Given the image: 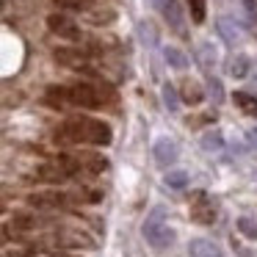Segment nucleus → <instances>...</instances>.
<instances>
[{
    "label": "nucleus",
    "instance_id": "12",
    "mask_svg": "<svg viewBox=\"0 0 257 257\" xmlns=\"http://www.w3.org/2000/svg\"><path fill=\"white\" fill-rule=\"evenodd\" d=\"M28 202L36 205V207H58L64 202V196L61 194H34Z\"/></svg>",
    "mask_w": 257,
    "mask_h": 257
},
{
    "label": "nucleus",
    "instance_id": "9",
    "mask_svg": "<svg viewBox=\"0 0 257 257\" xmlns=\"http://www.w3.org/2000/svg\"><path fill=\"white\" fill-rule=\"evenodd\" d=\"M83 58H86V50H80V47H61V50H56V61L67 64V67H80Z\"/></svg>",
    "mask_w": 257,
    "mask_h": 257
},
{
    "label": "nucleus",
    "instance_id": "4",
    "mask_svg": "<svg viewBox=\"0 0 257 257\" xmlns=\"http://www.w3.org/2000/svg\"><path fill=\"white\" fill-rule=\"evenodd\" d=\"M216 216H218L216 205H213V202L199 191V194L191 199V218H194L196 224H213V221H216Z\"/></svg>",
    "mask_w": 257,
    "mask_h": 257
},
{
    "label": "nucleus",
    "instance_id": "24",
    "mask_svg": "<svg viewBox=\"0 0 257 257\" xmlns=\"http://www.w3.org/2000/svg\"><path fill=\"white\" fill-rule=\"evenodd\" d=\"M202 97H205V94L199 91V86H196V83H185V91H183V100L185 102H199Z\"/></svg>",
    "mask_w": 257,
    "mask_h": 257
},
{
    "label": "nucleus",
    "instance_id": "25",
    "mask_svg": "<svg viewBox=\"0 0 257 257\" xmlns=\"http://www.w3.org/2000/svg\"><path fill=\"white\" fill-rule=\"evenodd\" d=\"M58 6H67V9H89L91 0H56Z\"/></svg>",
    "mask_w": 257,
    "mask_h": 257
},
{
    "label": "nucleus",
    "instance_id": "29",
    "mask_svg": "<svg viewBox=\"0 0 257 257\" xmlns=\"http://www.w3.org/2000/svg\"><path fill=\"white\" fill-rule=\"evenodd\" d=\"M0 213H3V205H0Z\"/></svg>",
    "mask_w": 257,
    "mask_h": 257
},
{
    "label": "nucleus",
    "instance_id": "21",
    "mask_svg": "<svg viewBox=\"0 0 257 257\" xmlns=\"http://www.w3.org/2000/svg\"><path fill=\"white\" fill-rule=\"evenodd\" d=\"M166 185L169 188H185V185H188V174L180 172V169L177 172H169L166 174Z\"/></svg>",
    "mask_w": 257,
    "mask_h": 257
},
{
    "label": "nucleus",
    "instance_id": "26",
    "mask_svg": "<svg viewBox=\"0 0 257 257\" xmlns=\"http://www.w3.org/2000/svg\"><path fill=\"white\" fill-rule=\"evenodd\" d=\"M9 238H12L9 227H6V224H0V246H3V243H9Z\"/></svg>",
    "mask_w": 257,
    "mask_h": 257
},
{
    "label": "nucleus",
    "instance_id": "22",
    "mask_svg": "<svg viewBox=\"0 0 257 257\" xmlns=\"http://www.w3.org/2000/svg\"><path fill=\"white\" fill-rule=\"evenodd\" d=\"M139 34H141V39L147 42V47H155L158 45V34H155V28H152L150 23H141L139 25Z\"/></svg>",
    "mask_w": 257,
    "mask_h": 257
},
{
    "label": "nucleus",
    "instance_id": "3",
    "mask_svg": "<svg viewBox=\"0 0 257 257\" xmlns=\"http://www.w3.org/2000/svg\"><path fill=\"white\" fill-rule=\"evenodd\" d=\"M141 232H144L147 243H150L152 249H169V246L174 243V238H177L174 229L166 224V210H163V207H155V210L147 216Z\"/></svg>",
    "mask_w": 257,
    "mask_h": 257
},
{
    "label": "nucleus",
    "instance_id": "17",
    "mask_svg": "<svg viewBox=\"0 0 257 257\" xmlns=\"http://www.w3.org/2000/svg\"><path fill=\"white\" fill-rule=\"evenodd\" d=\"M163 102H166L169 111H177L180 108V97H177V89L172 83H163Z\"/></svg>",
    "mask_w": 257,
    "mask_h": 257
},
{
    "label": "nucleus",
    "instance_id": "19",
    "mask_svg": "<svg viewBox=\"0 0 257 257\" xmlns=\"http://www.w3.org/2000/svg\"><path fill=\"white\" fill-rule=\"evenodd\" d=\"M207 97H210V100L216 102V105H218V102L224 100V91H221V80H218V78H213V75H210V78H207Z\"/></svg>",
    "mask_w": 257,
    "mask_h": 257
},
{
    "label": "nucleus",
    "instance_id": "28",
    "mask_svg": "<svg viewBox=\"0 0 257 257\" xmlns=\"http://www.w3.org/2000/svg\"><path fill=\"white\" fill-rule=\"evenodd\" d=\"M249 136H251V141H254V144H257V127H254V130H251V133H249Z\"/></svg>",
    "mask_w": 257,
    "mask_h": 257
},
{
    "label": "nucleus",
    "instance_id": "14",
    "mask_svg": "<svg viewBox=\"0 0 257 257\" xmlns=\"http://www.w3.org/2000/svg\"><path fill=\"white\" fill-rule=\"evenodd\" d=\"M39 174H42V180H50V183H61V180H67L69 174L64 172L58 163H50V166H42L39 169Z\"/></svg>",
    "mask_w": 257,
    "mask_h": 257
},
{
    "label": "nucleus",
    "instance_id": "8",
    "mask_svg": "<svg viewBox=\"0 0 257 257\" xmlns=\"http://www.w3.org/2000/svg\"><path fill=\"white\" fill-rule=\"evenodd\" d=\"M161 12H163V17L169 20V25H172L177 34H183V23H185V17H183V9H180V3L177 0H166L161 6Z\"/></svg>",
    "mask_w": 257,
    "mask_h": 257
},
{
    "label": "nucleus",
    "instance_id": "18",
    "mask_svg": "<svg viewBox=\"0 0 257 257\" xmlns=\"http://www.w3.org/2000/svg\"><path fill=\"white\" fill-rule=\"evenodd\" d=\"M218 31H221V36L227 42H238L240 39V31L232 28V20H218Z\"/></svg>",
    "mask_w": 257,
    "mask_h": 257
},
{
    "label": "nucleus",
    "instance_id": "7",
    "mask_svg": "<svg viewBox=\"0 0 257 257\" xmlns=\"http://www.w3.org/2000/svg\"><path fill=\"white\" fill-rule=\"evenodd\" d=\"M188 257H224L221 249H218L213 240L207 238H194L188 243Z\"/></svg>",
    "mask_w": 257,
    "mask_h": 257
},
{
    "label": "nucleus",
    "instance_id": "23",
    "mask_svg": "<svg viewBox=\"0 0 257 257\" xmlns=\"http://www.w3.org/2000/svg\"><path fill=\"white\" fill-rule=\"evenodd\" d=\"M238 229L246 235V238H254L257 240V221H254V218H238Z\"/></svg>",
    "mask_w": 257,
    "mask_h": 257
},
{
    "label": "nucleus",
    "instance_id": "5",
    "mask_svg": "<svg viewBox=\"0 0 257 257\" xmlns=\"http://www.w3.org/2000/svg\"><path fill=\"white\" fill-rule=\"evenodd\" d=\"M47 28H50L53 34L64 36V39H80V28L69 17H64V14H50V17H47Z\"/></svg>",
    "mask_w": 257,
    "mask_h": 257
},
{
    "label": "nucleus",
    "instance_id": "20",
    "mask_svg": "<svg viewBox=\"0 0 257 257\" xmlns=\"http://www.w3.org/2000/svg\"><path fill=\"white\" fill-rule=\"evenodd\" d=\"M188 9H191V20H194L196 25L205 23V0H188Z\"/></svg>",
    "mask_w": 257,
    "mask_h": 257
},
{
    "label": "nucleus",
    "instance_id": "16",
    "mask_svg": "<svg viewBox=\"0 0 257 257\" xmlns=\"http://www.w3.org/2000/svg\"><path fill=\"white\" fill-rule=\"evenodd\" d=\"M229 75H232V78H246V75H249V58L235 56L232 64H229Z\"/></svg>",
    "mask_w": 257,
    "mask_h": 257
},
{
    "label": "nucleus",
    "instance_id": "27",
    "mask_svg": "<svg viewBox=\"0 0 257 257\" xmlns=\"http://www.w3.org/2000/svg\"><path fill=\"white\" fill-rule=\"evenodd\" d=\"M150 3H152V6H155V9H161L163 3H166V0H150Z\"/></svg>",
    "mask_w": 257,
    "mask_h": 257
},
{
    "label": "nucleus",
    "instance_id": "15",
    "mask_svg": "<svg viewBox=\"0 0 257 257\" xmlns=\"http://www.w3.org/2000/svg\"><path fill=\"white\" fill-rule=\"evenodd\" d=\"M202 147H205L207 152H216L224 147V136L218 133V130H207L205 136H202Z\"/></svg>",
    "mask_w": 257,
    "mask_h": 257
},
{
    "label": "nucleus",
    "instance_id": "2",
    "mask_svg": "<svg viewBox=\"0 0 257 257\" xmlns=\"http://www.w3.org/2000/svg\"><path fill=\"white\" fill-rule=\"evenodd\" d=\"M47 100L61 105V102H72V105L80 108H97L102 105L105 100H111V91L94 89V86H72V89H50L47 91Z\"/></svg>",
    "mask_w": 257,
    "mask_h": 257
},
{
    "label": "nucleus",
    "instance_id": "10",
    "mask_svg": "<svg viewBox=\"0 0 257 257\" xmlns=\"http://www.w3.org/2000/svg\"><path fill=\"white\" fill-rule=\"evenodd\" d=\"M235 105L240 108L243 113H249V116H257V97L249 94V91H235Z\"/></svg>",
    "mask_w": 257,
    "mask_h": 257
},
{
    "label": "nucleus",
    "instance_id": "1",
    "mask_svg": "<svg viewBox=\"0 0 257 257\" xmlns=\"http://www.w3.org/2000/svg\"><path fill=\"white\" fill-rule=\"evenodd\" d=\"M64 141H89V144H111V127L100 119H89V116H75L61 127Z\"/></svg>",
    "mask_w": 257,
    "mask_h": 257
},
{
    "label": "nucleus",
    "instance_id": "13",
    "mask_svg": "<svg viewBox=\"0 0 257 257\" xmlns=\"http://www.w3.org/2000/svg\"><path fill=\"white\" fill-rule=\"evenodd\" d=\"M216 50H213V45H199V64H202V69H205V72H210L213 67H216Z\"/></svg>",
    "mask_w": 257,
    "mask_h": 257
},
{
    "label": "nucleus",
    "instance_id": "11",
    "mask_svg": "<svg viewBox=\"0 0 257 257\" xmlns=\"http://www.w3.org/2000/svg\"><path fill=\"white\" fill-rule=\"evenodd\" d=\"M163 58H166V64H169V67H174V69H185V67H188V56L180 53L177 47H166V50H163Z\"/></svg>",
    "mask_w": 257,
    "mask_h": 257
},
{
    "label": "nucleus",
    "instance_id": "6",
    "mask_svg": "<svg viewBox=\"0 0 257 257\" xmlns=\"http://www.w3.org/2000/svg\"><path fill=\"white\" fill-rule=\"evenodd\" d=\"M152 155H155V163L161 169H169L174 161H177V155H180V150H177V144H174L172 139H161L155 144V150H152Z\"/></svg>",
    "mask_w": 257,
    "mask_h": 257
}]
</instances>
